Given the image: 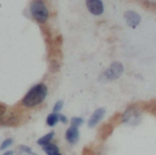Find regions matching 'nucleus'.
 <instances>
[{
    "label": "nucleus",
    "mask_w": 156,
    "mask_h": 155,
    "mask_svg": "<svg viewBox=\"0 0 156 155\" xmlns=\"http://www.w3.org/2000/svg\"><path fill=\"white\" fill-rule=\"evenodd\" d=\"M62 107H63V100H58V101L56 102V104H55V106L53 108V111L56 112V113H58L61 111Z\"/></svg>",
    "instance_id": "f3484780"
},
{
    "label": "nucleus",
    "mask_w": 156,
    "mask_h": 155,
    "mask_svg": "<svg viewBox=\"0 0 156 155\" xmlns=\"http://www.w3.org/2000/svg\"><path fill=\"white\" fill-rule=\"evenodd\" d=\"M42 150L47 155H62L60 153L59 148L54 143H48L43 146Z\"/></svg>",
    "instance_id": "9d476101"
},
{
    "label": "nucleus",
    "mask_w": 156,
    "mask_h": 155,
    "mask_svg": "<svg viewBox=\"0 0 156 155\" xmlns=\"http://www.w3.org/2000/svg\"><path fill=\"white\" fill-rule=\"evenodd\" d=\"M16 153L18 155L29 154V155H36L31 150L30 147L26 146V145H18L16 147Z\"/></svg>",
    "instance_id": "ddd939ff"
},
{
    "label": "nucleus",
    "mask_w": 156,
    "mask_h": 155,
    "mask_svg": "<svg viewBox=\"0 0 156 155\" xmlns=\"http://www.w3.org/2000/svg\"><path fill=\"white\" fill-rule=\"evenodd\" d=\"M60 69V65L58 61L56 60H53L49 63V67H48V69L50 72H58Z\"/></svg>",
    "instance_id": "4468645a"
},
{
    "label": "nucleus",
    "mask_w": 156,
    "mask_h": 155,
    "mask_svg": "<svg viewBox=\"0 0 156 155\" xmlns=\"http://www.w3.org/2000/svg\"><path fill=\"white\" fill-rule=\"evenodd\" d=\"M106 112V110L104 108H99L97 109L91 115V117L90 118V120L88 121V127L92 129L94 128L103 118L104 114Z\"/></svg>",
    "instance_id": "0eeeda50"
},
{
    "label": "nucleus",
    "mask_w": 156,
    "mask_h": 155,
    "mask_svg": "<svg viewBox=\"0 0 156 155\" xmlns=\"http://www.w3.org/2000/svg\"><path fill=\"white\" fill-rule=\"evenodd\" d=\"M12 143H13V139H11V138H7V139H5V140L1 143L0 150H1V151H4V150L7 149L8 147H10V146L12 145Z\"/></svg>",
    "instance_id": "dca6fc26"
},
{
    "label": "nucleus",
    "mask_w": 156,
    "mask_h": 155,
    "mask_svg": "<svg viewBox=\"0 0 156 155\" xmlns=\"http://www.w3.org/2000/svg\"><path fill=\"white\" fill-rule=\"evenodd\" d=\"M0 111H1V112H0L1 116H4V114H5V106H4L3 104H1V105H0Z\"/></svg>",
    "instance_id": "a211bd4d"
},
{
    "label": "nucleus",
    "mask_w": 156,
    "mask_h": 155,
    "mask_svg": "<svg viewBox=\"0 0 156 155\" xmlns=\"http://www.w3.org/2000/svg\"><path fill=\"white\" fill-rule=\"evenodd\" d=\"M54 135H55V132H48V134H46V135L42 136L41 138H39V139L37 140V143L38 145H40V146L43 147V146H45V145L50 143V142H51V140L53 139Z\"/></svg>",
    "instance_id": "f8f14e48"
},
{
    "label": "nucleus",
    "mask_w": 156,
    "mask_h": 155,
    "mask_svg": "<svg viewBox=\"0 0 156 155\" xmlns=\"http://www.w3.org/2000/svg\"><path fill=\"white\" fill-rule=\"evenodd\" d=\"M14 154V152L13 151H7V152H5V153L3 155H13Z\"/></svg>",
    "instance_id": "6ab92c4d"
},
{
    "label": "nucleus",
    "mask_w": 156,
    "mask_h": 155,
    "mask_svg": "<svg viewBox=\"0 0 156 155\" xmlns=\"http://www.w3.org/2000/svg\"><path fill=\"white\" fill-rule=\"evenodd\" d=\"M83 122H84V120H83L82 118H79V117H74V118H72V119H71V122H70L71 126H72V127H76V128L81 126V125L83 124Z\"/></svg>",
    "instance_id": "2eb2a0df"
},
{
    "label": "nucleus",
    "mask_w": 156,
    "mask_h": 155,
    "mask_svg": "<svg viewBox=\"0 0 156 155\" xmlns=\"http://www.w3.org/2000/svg\"><path fill=\"white\" fill-rule=\"evenodd\" d=\"M123 71H124V69H123L122 64L121 62L114 61L106 69V70L103 73V76L109 80H115L121 78Z\"/></svg>",
    "instance_id": "7ed1b4c3"
},
{
    "label": "nucleus",
    "mask_w": 156,
    "mask_h": 155,
    "mask_svg": "<svg viewBox=\"0 0 156 155\" xmlns=\"http://www.w3.org/2000/svg\"><path fill=\"white\" fill-rule=\"evenodd\" d=\"M30 13L38 23H45L48 17V10L42 1H34L30 5Z\"/></svg>",
    "instance_id": "f03ea898"
},
{
    "label": "nucleus",
    "mask_w": 156,
    "mask_h": 155,
    "mask_svg": "<svg viewBox=\"0 0 156 155\" xmlns=\"http://www.w3.org/2000/svg\"><path fill=\"white\" fill-rule=\"evenodd\" d=\"M65 138L67 140V142L70 144H75L78 143L79 138H80V132L78 130V128L76 127H69L65 134Z\"/></svg>",
    "instance_id": "1a4fd4ad"
},
{
    "label": "nucleus",
    "mask_w": 156,
    "mask_h": 155,
    "mask_svg": "<svg viewBox=\"0 0 156 155\" xmlns=\"http://www.w3.org/2000/svg\"><path fill=\"white\" fill-rule=\"evenodd\" d=\"M112 126L110 125L109 123H106L104 124L103 126L101 127L100 129V132H99V136L101 139L102 140H105L107 137H109L111 135V133L112 132Z\"/></svg>",
    "instance_id": "9b49d317"
},
{
    "label": "nucleus",
    "mask_w": 156,
    "mask_h": 155,
    "mask_svg": "<svg viewBox=\"0 0 156 155\" xmlns=\"http://www.w3.org/2000/svg\"><path fill=\"white\" fill-rule=\"evenodd\" d=\"M86 6L94 16H100L104 12L103 3L100 0H88L86 1Z\"/></svg>",
    "instance_id": "39448f33"
},
{
    "label": "nucleus",
    "mask_w": 156,
    "mask_h": 155,
    "mask_svg": "<svg viewBox=\"0 0 156 155\" xmlns=\"http://www.w3.org/2000/svg\"><path fill=\"white\" fill-rule=\"evenodd\" d=\"M142 119V114L138 109L135 107L128 108L122 115V122L129 125H137L140 123Z\"/></svg>",
    "instance_id": "20e7f679"
},
{
    "label": "nucleus",
    "mask_w": 156,
    "mask_h": 155,
    "mask_svg": "<svg viewBox=\"0 0 156 155\" xmlns=\"http://www.w3.org/2000/svg\"><path fill=\"white\" fill-rule=\"evenodd\" d=\"M48 95V87L44 83L33 86L22 99V104L27 108H33L39 105Z\"/></svg>",
    "instance_id": "f257e3e1"
},
{
    "label": "nucleus",
    "mask_w": 156,
    "mask_h": 155,
    "mask_svg": "<svg viewBox=\"0 0 156 155\" xmlns=\"http://www.w3.org/2000/svg\"><path fill=\"white\" fill-rule=\"evenodd\" d=\"M58 122H61L62 123L67 124L68 123V119L64 115H62L60 113H56V112L50 113L47 118V124L48 126H50V127L55 126Z\"/></svg>",
    "instance_id": "6e6552de"
},
{
    "label": "nucleus",
    "mask_w": 156,
    "mask_h": 155,
    "mask_svg": "<svg viewBox=\"0 0 156 155\" xmlns=\"http://www.w3.org/2000/svg\"><path fill=\"white\" fill-rule=\"evenodd\" d=\"M124 18H125L127 25L133 28H135L141 23V20H142L141 16L137 12L133 11V10L126 11L124 13Z\"/></svg>",
    "instance_id": "423d86ee"
}]
</instances>
